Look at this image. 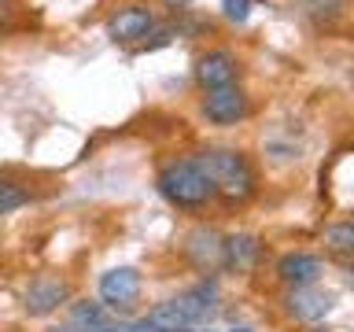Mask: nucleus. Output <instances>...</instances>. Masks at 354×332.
<instances>
[{
    "label": "nucleus",
    "mask_w": 354,
    "mask_h": 332,
    "mask_svg": "<svg viewBox=\"0 0 354 332\" xmlns=\"http://www.w3.org/2000/svg\"><path fill=\"white\" fill-rule=\"evenodd\" d=\"M196 166L207 174V181L214 185V199L225 203H248L259 192V174H254L251 159L236 148H203L192 155Z\"/></svg>",
    "instance_id": "f257e3e1"
},
{
    "label": "nucleus",
    "mask_w": 354,
    "mask_h": 332,
    "mask_svg": "<svg viewBox=\"0 0 354 332\" xmlns=\"http://www.w3.org/2000/svg\"><path fill=\"white\" fill-rule=\"evenodd\" d=\"M214 299H218V288L214 281L210 284H199L185 295H174L166 303H155L144 317V325L151 332H185V329H196L199 321H207V314L214 310Z\"/></svg>",
    "instance_id": "f03ea898"
},
{
    "label": "nucleus",
    "mask_w": 354,
    "mask_h": 332,
    "mask_svg": "<svg viewBox=\"0 0 354 332\" xmlns=\"http://www.w3.org/2000/svg\"><path fill=\"white\" fill-rule=\"evenodd\" d=\"M159 192L166 203L181 210H199L214 199V185L207 181V174L196 166V159H174L159 170Z\"/></svg>",
    "instance_id": "7ed1b4c3"
},
{
    "label": "nucleus",
    "mask_w": 354,
    "mask_h": 332,
    "mask_svg": "<svg viewBox=\"0 0 354 332\" xmlns=\"http://www.w3.org/2000/svg\"><path fill=\"white\" fill-rule=\"evenodd\" d=\"M203 115L207 122H214V126H232V122L248 118V93H243L240 85H225V89H210V93L203 96Z\"/></svg>",
    "instance_id": "20e7f679"
},
{
    "label": "nucleus",
    "mask_w": 354,
    "mask_h": 332,
    "mask_svg": "<svg viewBox=\"0 0 354 332\" xmlns=\"http://www.w3.org/2000/svg\"><path fill=\"white\" fill-rule=\"evenodd\" d=\"M100 299L107 310H129L140 299V273L133 266H115L100 277Z\"/></svg>",
    "instance_id": "39448f33"
},
{
    "label": "nucleus",
    "mask_w": 354,
    "mask_h": 332,
    "mask_svg": "<svg viewBox=\"0 0 354 332\" xmlns=\"http://www.w3.org/2000/svg\"><path fill=\"white\" fill-rule=\"evenodd\" d=\"M66 299H71V284L63 277H37V281H30L26 295H22V310L30 317H44L52 310H59Z\"/></svg>",
    "instance_id": "423d86ee"
},
{
    "label": "nucleus",
    "mask_w": 354,
    "mask_h": 332,
    "mask_svg": "<svg viewBox=\"0 0 354 332\" xmlns=\"http://www.w3.org/2000/svg\"><path fill=\"white\" fill-rule=\"evenodd\" d=\"M236 77H240V63H236V55L225 52V48H214V52H207L196 59V82L203 93L236 85Z\"/></svg>",
    "instance_id": "0eeeda50"
},
{
    "label": "nucleus",
    "mask_w": 354,
    "mask_h": 332,
    "mask_svg": "<svg viewBox=\"0 0 354 332\" xmlns=\"http://www.w3.org/2000/svg\"><path fill=\"white\" fill-rule=\"evenodd\" d=\"M151 30H155V15L140 4H126L107 19V33H111V41H118V44H137V41L148 37Z\"/></svg>",
    "instance_id": "6e6552de"
},
{
    "label": "nucleus",
    "mask_w": 354,
    "mask_h": 332,
    "mask_svg": "<svg viewBox=\"0 0 354 332\" xmlns=\"http://www.w3.org/2000/svg\"><path fill=\"white\" fill-rule=\"evenodd\" d=\"M262 259V240L254 232H232L221 237V270L229 273H251Z\"/></svg>",
    "instance_id": "1a4fd4ad"
},
{
    "label": "nucleus",
    "mask_w": 354,
    "mask_h": 332,
    "mask_svg": "<svg viewBox=\"0 0 354 332\" xmlns=\"http://www.w3.org/2000/svg\"><path fill=\"white\" fill-rule=\"evenodd\" d=\"M332 292H321V288L314 284H306V288H292L284 299V310H288V317H295V321H321L332 310Z\"/></svg>",
    "instance_id": "9d476101"
},
{
    "label": "nucleus",
    "mask_w": 354,
    "mask_h": 332,
    "mask_svg": "<svg viewBox=\"0 0 354 332\" xmlns=\"http://www.w3.org/2000/svg\"><path fill=\"white\" fill-rule=\"evenodd\" d=\"M325 273V262L317 255H306V251H288L281 262H277V277L281 284L288 288H306V284H317V277Z\"/></svg>",
    "instance_id": "9b49d317"
},
{
    "label": "nucleus",
    "mask_w": 354,
    "mask_h": 332,
    "mask_svg": "<svg viewBox=\"0 0 354 332\" xmlns=\"http://www.w3.org/2000/svg\"><path fill=\"white\" fill-rule=\"evenodd\" d=\"M185 255H188V262H192L199 273H214L218 266H221V237H218L214 229L199 225V229L188 232Z\"/></svg>",
    "instance_id": "f8f14e48"
},
{
    "label": "nucleus",
    "mask_w": 354,
    "mask_h": 332,
    "mask_svg": "<svg viewBox=\"0 0 354 332\" xmlns=\"http://www.w3.org/2000/svg\"><path fill=\"white\" fill-rule=\"evenodd\" d=\"M30 203V188L19 181H4L0 177V214H11V210L26 207Z\"/></svg>",
    "instance_id": "ddd939ff"
},
{
    "label": "nucleus",
    "mask_w": 354,
    "mask_h": 332,
    "mask_svg": "<svg viewBox=\"0 0 354 332\" xmlns=\"http://www.w3.org/2000/svg\"><path fill=\"white\" fill-rule=\"evenodd\" d=\"M325 243H328V251H336V255H351L354 251V225H351V221H336V225H328L325 229Z\"/></svg>",
    "instance_id": "4468645a"
},
{
    "label": "nucleus",
    "mask_w": 354,
    "mask_h": 332,
    "mask_svg": "<svg viewBox=\"0 0 354 332\" xmlns=\"http://www.w3.org/2000/svg\"><path fill=\"white\" fill-rule=\"evenodd\" d=\"M221 11H225V19H232V22H248L251 0H221Z\"/></svg>",
    "instance_id": "2eb2a0df"
},
{
    "label": "nucleus",
    "mask_w": 354,
    "mask_h": 332,
    "mask_svg": "<svg viewBox=\"0 0 354 332\" xmlns=\"http://www.w3.org/2000/svg\"><path fill=\"white\" fill-rule=\"evenodd\" d=\"M93 332H151L144 321H107V325H100V329H93Z\"/></svg>",
    "instance_id": "dca6fc26"
},
{
    "label": "nucleus",
    "mask_w": 354,
    "mask_h": 332,
    "mask_svg": "<svg viewBox=\"0 0 354 332\" xmlns=\"http://www.w3.org/2000/svg\"><path fill=\"white\" fill-rule=\"evenodd\" d=\"M8 0H0V33H4V26H8Z\"/></svg>",
    "instance_id": "f3484780"
},
{
    "label": "nucleus",
    "mask_w": 354,
    "mask_h": 332,
    "mask_svg": "<svg viewBox=\"0 0 354 332\" xmlns=\"http://www.w3.org/2000/svg\"><path fill=\"white\" fill-rule=\"evenodd\" d=\"M185 332H218V329H207V325H196V329H185Z\"/></svg>",
    "instance_id": "a211bd4d"
},
{
    "label": "nucleus",
    "mask_w": 354,
    "mask_h": 332,
    "mask_svg": "<svg viewBox=\"0 0 354 332\" xmlns=\"http://www.w3.org/2000/svg\"><path fill=\"white\" fill-rule=\"evenodd\" d=\"M166 4H170V8H185L188 0H166Z\"/></svg>",
    "instance_id": "6ab92c4d"
},
{
    "label": "nucleus",
    "mask_w": 354,
    "mask_h": 332,
    "mask_svg": "<svg viewBox=\"0 0 354 332\" xmlns=\"http://www.w3.org/2000/svg\"><path fill=\"white\" fill-rule=\"evenodd\" d=\"M232 332H254V329H243V325H240V329H232Z\"/></svg>",
    "instance_id": "aec40b11"
}]
</instances>
